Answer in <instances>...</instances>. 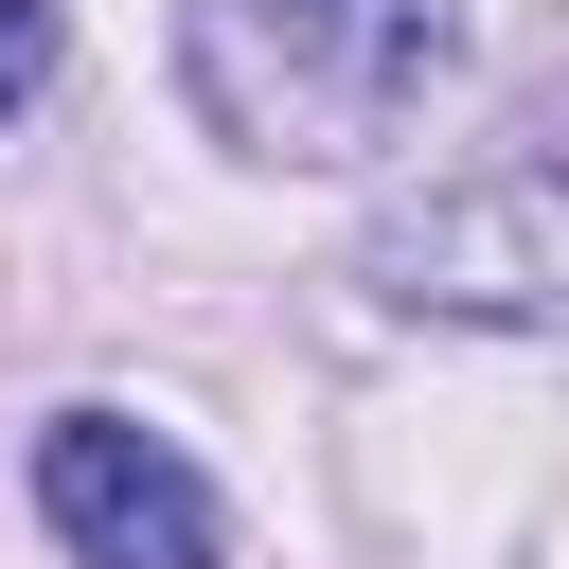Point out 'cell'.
<instances>
[{
    "mask_svg": "<svg viewBox=\"0 0 569 569\" xmlns=\"http://www.w3.org/2000/svg\"><path fill=\"white\" fill-rule=\"evenodd\" d=\"M462 71V0H178V107L249 178H356Z\"/></svg>",
    "mask_w": 569,
    "mask_h": 569,
    "instance_id": "cell-1",
    "label": "cell"
},
{
    "mask_svg": "<svg viewBox=\"0 0 569 569\" xmlns=\"http://www.w3.org/2000/svg\"><path fill=\"white\" fill-rule=\"evenodd\" d=\"M391 320H480V338H569V71L516 89L445 178H409L356 249Z\"/></svg>",
    "mask_w": 569,
    "mask_h": 569,
    "instance_id": "cell-2",
    "label": "cell"
},
{
    "mask_svg": "<svg viewBox=\"0 0 569 569\" xmlns=\"http://www.w3.org/2000/svg\"><path fill=\"white\" fill-rule=\"evenodd\" d=\"M36 516H53L71 569H231L213 480H196L142 409H53V427H36Z\"/></svg>",
    "mask_w": 569,
    "mask_h": 569,
    "instance_id": "cell-3",
    "label": "cell"
},
{
    "mask_svg": "<svg viewBox=\"0 0 569 569\" xmlns=\"http://www.w3.org/2000/svg\"><path fill=\"white\" fill-rule=\"evenodd\" d=\"M53 89V0H0V124Z\"/></svg>",
    "mask_w": 569,
    "mask_h": 569,
    "instance_id": "cell-4",
    "label": "cell"
}]
</instances>
